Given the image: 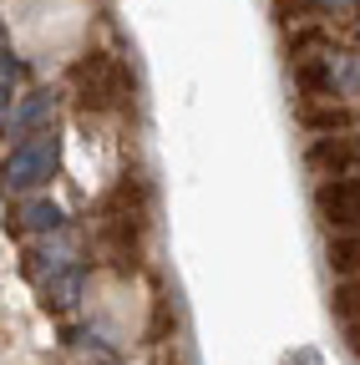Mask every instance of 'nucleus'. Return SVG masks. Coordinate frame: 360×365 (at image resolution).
<instances>
[{
	"label": "nucleus",
	"instance_id": "obj_2",
	"mask_svg": "<svg viewBox=\"0 0 360 365\" xmlns=\"http://www.w3.org/2000/svg\"><path fill=\"white\" fill-rule=\"evenodd\" d=\"M314 208H320V218L330 228H340V234H360V178H335L325 182L320 193H314Z\"/></svg>",
	"mask_w": 360,
	"mask_h": 365
},
{
	"label": "nucleus",
	"instance_id": "obj_4",
	"mask_svg": "<svg viewBox=\"0 0 360 365\" xmlns=\"http://www.w3.org/2000/svg\"><path fill=\"white\" fill-rule=\"evenodd\" d=\"M330 269L340 274V284L360 279V234H335L330 239Z\"/></svg>",
	"mask_w": 360,
	"mask_h": 365
},
{
	"label": "nucleus",
	"instance_id": "obj_5",
	"mask_svg": "<svg viewBox=\"0 0 360 365\" xmlns=\"http://www.w3.org/2000/svg\"><path fill=\"white\" fill-rule=\"evenodd\" d=\"M299 117H304V127H314V132H335V127L350 122V112H340V107H314V102H304Z\"/></svg>",
	"mask_w": 360,
	"mask_h": 365
},
{
	"label": "nucleus",
	"instance_id": "obj_3",
	"mask_svg": "<svg viewBox=\"0 0 360 365\" xmlns=\"http://www.w3.org/2000/svg\"><path fill=\"white\" fill-rule=\"evenodd\" d=\"M350 163H355V143H350V137H320V143L309 148V168H314V173L345 178Z\"/></svg>",
	"mask_w": 360,
	"mask_h": 365
},
{
	"label": "nucleus",
	"instance_id": "obj_6",
	"mask_svg": "<svg viewBox=\"0 0 360 365\" xmlns=\"http://www.w3.org/2000/svg\"><path fill=\"white\" fill-rule=\"evenodd\" d=\"M330 304H335V314L345 319V325H355V319H360V279H350V284H340Z\"/></svg>",
	"mask_w": 360,
	"mask_h": 365
},
{
	"label": "nucleus",
	"instance_id": "obj_1",
	"mask_svg": "<svg viewBox=\"0 0 360 365\" xmlns=\"http://www.w3.org/2000/svg\"><path fill=\"white\" fill-rule=\"evenodd\" d=\"M71 86H76V102H81L86 112H122L127 97H132V81H127L122 61L107 56V51L81 56V61L71 66Z\"/></svg>",
	"mask_w": 360,
	"mask_h": 365
}]
</instances>
